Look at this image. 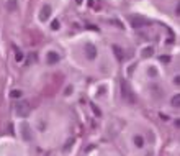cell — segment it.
I'll return each mask as SVG.
<instances>
[{
    "instance_id": "6da1fadb",
    "label": "cell",
    "mask_w": 180,
    "mask_h": 156,
    "mask_svg": "<svg viewBox=\"0 0 180 156\" xmlns=\"http://www.w3.org/2000/svg\"><path fill=\"white\" fill-rule=\"evenodd\" d=\"M121 95H123V99L128 103H134V94L131 92L130 84H128L126 80H121Z\"/></svg>"
},
{
    "instance_id": "7a4b0ae2",
    "label": "cell",
    "mask_w": 180,
    "mask_h": 156,
    "mask_svg": "<svg viewBox=\"0 0 180 156\" xmlns=\"http://www.w3.org/2000/svg\"><path fill=\"white\" fill-rule=\"evenodd\" d=\"M31 112V105H30V102H26V100H21L18 105H16V113L20 115V117H28Z\"/></svg>"
},
{
    "instance_id": "3957f363",
    "label": "cell",
    "mask_w": 180,
    "mask_h": 156,
    "mask_svg": "<svg viewBox=\"0 0 180 156\" xmlns=\"http://www.w3.org/2000/svg\"><path fill=\"white\" fill-rule=\"evenodd\" d=\"M130 21H131V25L134 26V28H141V26H146V25H149V20L143 18V16H131V18H130Z\"/></svg>"
},
{
    "instance_id": "277c9868",
    "label": "cell",
    "mask_w": 180,
    "mask_h": 156,
    "mask_svg": "<svg viewBox=\"0 0 180 156\" xmlns=\"http://www.w3.org/2000/svg\"><path fill=\"white\" fill-rule=\"evenodd\" d=\"M59 53H56V51H49L48 54H46V62L48 64H56V62H59Z\"/></svg>"
},
{
    "instance_id": "5b68a950",
    "label": "cell",
    "mask_w": 180,
    "mask_h": 156,
    "mask_svg": "<svg viewBox=\"0 0 180 156\" xmlns=\"http://www.w3.org/2000/svg\"><path fill=\"white\" fill-rule=\"evenodd\" d=\"M85 54H87L89 59H95V57H97V48H95L94 44L87 43L85 44Z\"/></svg>"
},
{
    "instance_id": "8992f818",
    "label": "cell",
    "mask_w": 180,
    "mask_h": 156,
    "mask_svg": "<svg viewBox=\"0 0 180 156\" xmlns=\"http://www.w3.org/2000/svg\"><path fill=\"white\" fill-rule=\"evenodd\" d=\"M49 16H51V5H44V7L41 8L39 20H41V21H46V20H49Z\"/></svg>"
},
{
    "instance_id": "52a82bcc",
    "label": "cell",
    "mask_w": 180,
    "mask_h": 156,
    "mask_svg": "<svg viewBox=\"0 0 180 156\" xmlns=\"http://www.w3.org/2000/svg\"><path fill=\"white\" fill-rule=\"evenodd\" d=\"M21 135L25 140H31V133H30V125L28 123H23L21 125Z\"/></svg>"
},
{
    "instance_id": "ba28073f",
    "label": "cell",
    "mask_w": 180,
    "mask_h": 156,
    "mask_svg": "<svg viewBox=\"0 0 180 156\" xmlns=\"http://www.w3.org/2000/svg\"><path fill=\"white\" fill-rule=\"evenodd\" d=\"M16 5H18V0H7V11L13 13L16 10Z\"/></svg>"
},
{
    "instance_id": "9c48e42d",
    "label": "cell",
    "mask_w": 180,
    "mask_h": 156,
    "mask_svg": "<svg viewBox=\"0 0 180 156\" xmlns=\"http://www.w3.org/2000/svg\"><path fill=\"white\" fill-rule=\"evenodd\" d=\"M170 103H172V107H178V105H180V95H178V94L173 95L172 100H170Z\"/></svg>"
},
{
    "instance_id": "30bf717a",
    "label": "cell",
    "mask_w": 180,
    "mask_h": 156,
    "mask_svg": "<svg viewBox=\"0 0 180 156\" xmlns=\"http://www.w3.org/2000/svg\"><path fill=\"white\" fill-rule=\"evenodd\" d=\"M134 145H136L138 148H143V146H144V140H143V136H136V138H134Z\"/></svg>"
},
{
    "instance_id": "8fae6325",
    "label": "cell",
    "mask_w": 180,
    "mask_h": 156,
    "mask_svg": "<svg viewBox=\"0 0 180 156\" xmlns=\"http://www.w3.org/2000/svg\"><path fill=\"white\" fill-rule=\"evenodd\" d=\"M10 97H13V99H20V97H21V90H18V89L11 90L10 92Z\"/></svg>"
},
{
    "instance_id": "7c38bea8",
    "label": "cell",
    "mask_w": 180,
    "mask_h": 156,
    "mask_svg": "<svg viewBox=\"0 0 180 156\" xmlns=\"http://www.w3.org/2000/svg\"><path fill=\"white\" fill-rule=\"evenodd\" d=\"M15 53H16V54H15V59H16V61L20 62V61L23 59V53H21V51H18V49H16V48H15Z\"/></svg>"
},
{
    "instance_id": "4fadbf2b",
    "label": "cell",
    "mask_w": 180,
    "mask_h": 156,
    "mask_svg": "<svg viewBox=\"0 0 180 156\" xmlns=\"http://www.w3.org/2000/svg\"><path fill=\"white\" fill-rule=\"evenodd\" d=\"M59 26H61V25H59V20H54L53 23H51V28H53L54 31H56V30H59Z\"/></svg>"
},
{
    "instance_id": "5bb4252c",
    "label": "cell",
    "mask_w": 180,
    "mask_h": 156,
    "mask_svg": "<svg viewBox=\"0 0 180 156\" xmlns=\"http://www.w3.org/2000/svg\"><path fill=\"white\" fill-rule=\"evenodd\" d=\"M74 145V140L71 138V140H67V143H66V146H64V151H69V148H71Z\"/></svg>"
},
{
    "instance_id": "9a60e30c",
    "label": "cell",
    "mask_w": 180,
    "mask_h": 156,
    "mask_svg": "<svg viewBox=\"0 0 180 156\" xmlns=\"http://www.w3.org/2000/svg\"><path fill=\"white\" fill-rule=\"evenodd\" d=\"M113 51L116 53V57H118V59H121V49L118 48V46H113Z\"/></svg>"
},
{
    "instance_id": "2e32d148",
    "label": "cell",
    "mask_w": 180,
    "mask_h": 156,
    "mask_svg": "<svg viewBox=\"0 0 180 156\" xmlns=\"http://www.w3.org/2000/svg\"><path fill=\"white\" fill-rule=\"evenodd\" d=\"M149 54H152V48H147L146 51H144V57H147Z\"/></svg>"
},
{
    "instance_id": "e0dca14e",
    "label": "cell",
    "mask_w": 180,
    "mask_h": 156,
    "mask_svg": "<svg viewBox=\"0 0 180 156\" xmlns=\"http://www.w3.org/2000/svg\"><path fill=\"white\" fill-rule=\"evenodd\" d=\"M160 61H162V62H169L170 57H169V56H160Z\"/></svg>"
},
{
    "instance_id": "ac0fdd59",
    "label": "cell",
    "mask_w": 180,
    "mask_h": 156,
    "mask_svg": "<svg viewBox=\"0 0 180 156\" xmlns=\"http://www.w3.org/2000/svg\"><path fill=\"white\" fill-rule=\"evenodd\" d=\"M92 110H94V112H95L97 115H100V113H102V112H100V110H98V108H97V107L94 105V103H92Z\"/></svg>"
},
{
    "instance_id": "d6986e66",
    "label": "cell",
    "mask_w": 180,
    "mask_h": 156,
    "mask_svg": "<svg viewBox=\"0 0 180 156\" xmlns=\"http://www.w3.org/2000/svg\"><path fill=\"white\" fill-rule=\"evenodd\" d=\"M173 82H175L177 85L180 84V76H175V79H173Z\"/></svg>"
},
{
    "instance_id": "ffe728a7",
    "label": "cell",
    "mask_w": 180,
    "mask_h": 156,
    "mask_svg": "<svg viewBox=\"0 0 180 156\" xmlns=\"http://www.w3.org/2000/svg\"><path fill=\"white\" fill-rule=\"evenodd\" d=\"M175 11H177V15H180V5L177 3V8H175Z\"/></svg>"
},
{
    "instance_id": "44dd1931",
    "label": "cell",
    "mask_w": 180,
    "mask_h": 156,
    "mask_svg": "<svg viewBox=\"0 0 180 156\" xmlns=\"http://www.w3.org/2000/svg\"><path fill=\"white\" fill-rule=\"evenodd\" d=\"M75 2H77V3H82V0H75Z\"/></svg>"
}]
</instances>
